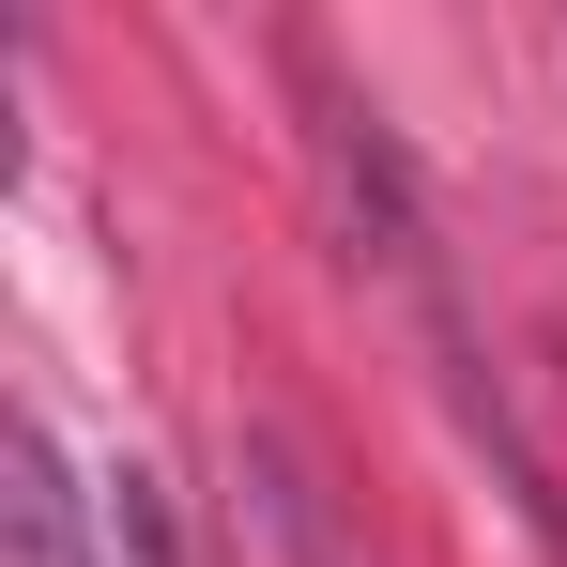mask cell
I'll return each mask as SVG.
<instances>
[{
    "label": "cell",
    "instance_id": "obj_1",
    "mask_svg": "<svg viewBox=\"0 0 567 567\" xmlns=\"http://www.w3.org/2000/svg\"><path fill=\"white\" fill-rule=\"evenodd\" d=\"M0 475H16V491H0V522H16V567H93V553H78V491H62V445H47L31 414L0 430Z\"/></svg>",
    "mask_w": 567,
    "mask_h": 567
}]
</instances>
